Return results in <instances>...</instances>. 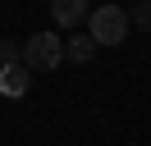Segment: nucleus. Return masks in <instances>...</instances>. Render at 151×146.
Masks as SVG:
<instances>
[{"instance_id": "nucleus-1", "label": "nucleus", "mask_w": 151, "mask_h": 146, "mask_svg": "<svg viewBox=\"0 0 151 146\" xmlns=\"http://www.w3.org/2000/svg\"><path fill=\"white\" fill-rule=\"evenodd\" d=\"M60 59H64V41H60L55 32H37V36H28V46H23V69L50 73V69H60Z\"/></svg>"}, {"instance_id": "nucleus-2", "label": "nucleus", "mask_w": 151, "mask_h": 146, "mask_svg": "<svg viewBox=\"0 0 151 146\" xmlns=\"http://www.w3.org/2000/svg\"><path fill=\"white\" fill-rule=\"evenodd\" d=\"M124 36H128V9H119V5L92 9V41L96 46H124Z\"/></svg>"}, {"instance_id": "nucleus-3", "label": "nucleus", "mask_w": 151, "mask_h": 146, "mask_svg": "<svg viewBox=\"0 0 151 146\" xmlns=\"http://www.w3.org/2000/svg\"><path fill=\"white\" fill-rule=\"evenodd\" d=\"M28 87H32V78H28L23 64H5L0 69V96H28Z\"/></svg>"}, {"instance_id": "nucleus-4", "label": "nucleus", "mask_w": 151, "mask_h": 146, "mask_svg": "<svg viewBox=\"0 0 151 146\" xmlns=\"http://www.w3.org/2000/svg\"><path fill=\"white\" fill-rule=\"evenodd\" d=\"M50 18H55L60 27H73L87 18V0H50Z\"/></svg>"}, {"instance_id": "nucleus-5", "label": "nucleus", "mask_w": 151, "mask_h": 146, "mask_svg": "<svg viewBox=\"0 0 151 146\" xmlns=\"http://www.w3.org/2000/svg\"><path fill=\"white\" fill-rule=\"evenodd\" d=\"M64 55H69L73 64H87V59L96 55V41H92V36H73V41L64 46Z\"/></svg>"}, {"instance_id": "nucleus-6", "label": "nucleus", "mask_w": 151, "mask_h": 146, "mask_svg": "<svg viewBox=\"0 0 151 146\" xmlns=\"http://www.w3.org/2000/svg\"><path fill=\"white\" fill-rule=\"evenodd\" d=\"M5 64H23V46L19 41H0V69Z\"/></svg>"}, {"instance_id": "nucleus-7", "label": "nucleus", "mask_w": 151, "mask_h": 146, "mask_svg": "<svg viewBox=\"0 0 151 146\" xmlns=\"http://www.w3.org/2000/svg\"><path fill=\"white\" fill-rule=\"evenodd\" d=\"M128 23H137V27H151V0H142L137 9L128 14Z\"/></svg>"}]
</instances>
